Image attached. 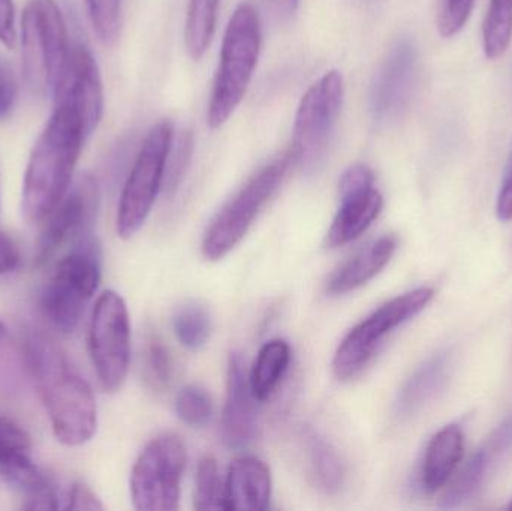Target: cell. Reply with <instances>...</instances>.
<instances>
[{"label":"cell","mask_w":512,"mask_h":511,"mask_svg":"<svg viewBox=\"0 0 512 511\" xmlns=\"http://www.w3.org/2000/svg\"><path fill=\"white\" fill-rule=\"evenodd\" d=\"M62 11L54 0H30L21 18V60L33 95L53 93L69 53Z\"/></svg>","instance_id":"5"},{"label":"cell","mask_w":512,"mask_h":511,"mask_svg":"<svg viewBox=\"0 0 512 511\" xmlns=\"http://www.w3.org/2000/svg\"><path fill=\"white\" fill-rule=\"evenodd\" d=\"M277 14L282 18H291L297 12L300 0H273Z\"/></svg>","instance_id":"39"},{"label":"cell","mask_w":512,"mask_h":511,"mask_svg":"<svg viewBox=\"0 0 512 511\" xmlns=\"http://www.w3.org/2000/svg\"><path fill=\"white\" fill-rule=\"evenodd\" d=\"M62 509L93 511L104 510L105 507L86 483L77 482L63 494Z\"/></svg>","instance_id":"34"},{"label":"cell","mask_w":512,"mask_h":511,"mask_svg":"<svg viewBox=\"0 0 512 511\" xmlns=\"http://www.w3.org/2000/svg\"><path fill=\"white\" fill-rule=\"evenodd\" d=\"M173 327L183 347L189 350H200L209 341L212 320L204 306L189 302L177 309L173 317Z\"/></svg>","instance_id":"27"},{"label":"cell","mask_w":512,"mask_h":511,"mask_svg":"<svg viewBox=\"0 0 512 511\" xmlns=\"http://www.w3.org/2000/svg\"><path fill=\"white\" fill-rule=\"evenodd\" d=\"M221 0H191L186 12L185 44L189 56L203 59L215 35Z\"/></svg>","instance_id":"25"},{"label":"cell","mask_w":512,"mask_h":511,"mask_svg":"<svg viewBox=\"0 0 512 511\" xmlns=\"http://www.w3.org/2000/svg\"><path fill=\"white\" fill-rule=\"evenodd\" d=\"M53 96L54 107L74 110L83 119L89 135L98 128L104 110V92L98 63L86 45L75 44L69 48Z\"/></svg>","instance_id":"16"},{"label":"cell","mask_w":512,"mask_h":511,"mask_svg":"<svg viewBox=\"0 0 512 511\" xmlns=\"http://www.w3.org/2000/svg\"><path fill=\"white\" fill-rule=\"evenodd\" d=\"M291 363V347L283 339H273L259 350L251 374L252 393L258 402H265L273 396L285 377Z\"/></svg>","instance_id":"24"},{"label":"cell","mask_w":512,"mask_h":511,"mask_svg":"<svg viewBox=\"0 0 512 511\" xmlns=\"http://www.w3.org/2000/svg\"><path fill=\"white\" fill-rule=\"evenodd\" d=\"M418 66L414 42L409 38L394 42L373 81L370 108L376 122H397L406 113L417 90Z\"/></svg>","instance_id":"15"},{"label":"cell","mask_w":512,"mask_h":511,"mask_svg":"<svg viewBox=\"0 0 512 511\" xmlns=\"http://www.w3.org/2000/svg\"><path fill=\"white\" fill-rule=\"evenodd\" d=\"M0 476L24 495V510L62 509V494L32 458L29 434L11 417L0 414Z\"/></svg>","instance_id":"13"},{"label":"cell","mask_w":512,"mask_h":511,"mask_svg":"<svg viewBox=\"0 0 512 511\" xmlns=\"http://www.w3.org/2000/svg\"><path fill=\"white\" fill-rule=\"evenodd\" d=\"M512 447V416L507 417L471 456L441 500L442 509H459L478 494Z\"/></svg>","instance_id":"18"},{"label":"cell","mask_w":512,"mask_h":511,"mask_svg":"<svg viewBox=\"0 0 512 511\" xmlns=\"http://www.w3.org/2000/svg\"><path fill=\"white\" fill-rule=\"evenodd\" d=\"M309 473L316 488L327 494H334L342 489L345 483L346 468L342 456L334 449L327 438L315 431H307L304 435Z\"/></svg>","instance_id":"23"},{"label":"cell","mask_w":512,"mask_h":511,"mask_svg":"<svg viewBox=\"0 0 512 511\" xmlns=\"http://www.w3.org/2000/svg\"><path fill=\"white\" fill-rule=\"evenodd\" d=\"M99 41L113 45L122 30V0H84Z\"/></svg>","instance_id":"30"},{"label":"cell","mask_w":512,"mask_h":511,"mask_svg":"<svg viewBox=\"0 0 512 511\" xmlns=\"http://www.w3.org/2000/svg\"><path fill=\"white\" fill-rule=\"evenodd\" d=\"M339 194V210L325 236V245L331 249L348 245L366 233L384 207V198L375 188V176L367 165H352L343 173Z\"/></svg>","instance_id":"14"},{"label":"cell","mask_w":512,"mask_h":511,"mask_svg":"<svg viewBox=\"0 0 512 511\" xmlns=\"http://www.w3.org/2000/svg\"><path fill=\"white\" fill-rule=\"evenodd\" d=\"M508 509L512 510V500H511L510 506H508Z\"/></svg>","instance_id":"41"},{"label":"cell","mask_w":512,"mask_h":511,"mask_svg":"<svg viewBox=\"0 0 512 511\" xmlns=\"http://www.w3.org/2000/svg\"><path fill=\"white\" fill-rule=\"evenodd\" d=\"M179 419L191 428H203L212 419V398L198 386H188L179 393L176 401Z\"/></svg>","instance_id":"31"},{"label":"cell","mask_w":512,"mask_h":511,"mask_svg":"<svg viewBox=\"0 0 512 511\" xmlns=\"http://www.w3.org/2000/svg\"><path fill=\"white\" fill-rule=\"evenodd\" d=\"M20 264V251L11 237L0 233V276L14 272Z\"/></svg>","instance_id":"37"},{"label":"cell","mask_w":512,"mask_h":511,"mask_svg":"<svg viewBox=\"0 0 512 511\" xmlns=\"http://www.w3.org/2000/svg\"><path fill=\"white\" fill-rule=\"evenodd\" d=\"M26 359L56 440L68 447L89 443L98 429V407L90 384L45 336L27 339Z\"/></svg>","instance_id":"1"},{"label":"cell","mask_w":512,"mask_h":511,"mask_svg":"<svg viewBox=\"0 0 512 511\" xmlns=\"http://www.w3.org/2000/svg\"><path fill=\"white\" fill-rule=\"evenodd\" d=\"M512 39V0H490L483 24V48L489 59H498Z\"/></svg>","instance_id":"26"},{"label":"cell","mask_w":512,"mask_h":511,"mask_svg":"<svg viewBox=\"0 0 512 511\" xmlns=\"http://www.w3.org/2000/svg\"><path fill=\"white\" fill-rule=\"evenodd\" d=\"M89 353L102 389H122L131 365V320L119 293L104 291L96 300L89 326Z\"/></svg>","instance_id":"10"},{"label":"cell","mask_w":512,"mask_h":511,"mask_svg":"<svg viewBox=\"0 0 512 511\" xmlns=\"http://www.w3.org/2000/svg\"><path fill=\"white\" fill-rule=\"evenodd\" d=\"M194 507L197 510H225V486L218 462L212 456H204L198 462Z\"/></svg>","instance_id":"28"},{"label":"cell","mask_w":512,"mask_h":511,"mask_svg":"<svg viewBox=\"0 0 512 511\" xmlns=\"http://www.w3.org/2000/svg\"><path fill=\"white\" fill-rule=\"evenodd\" d=\"M396 249L397 239L393 234L373 240L331 275L327 282L328 293L339 296L363 287L385 269Z\"/></svg>","instance_id":"21"},{"label":"cell","mask_w":512,"mask_h":511,"mask_svg":"<svg viewBox=\"0 0 512 511\" xmlns=\"http://www.w3.org/2000/svg\"><path fill=\"white\" fill-rule=\"evenodd\" d=\"M255 396L242 354L231 353L228 360L227 399L222 413L221 435L225 446L240 450L254 441L256 434Z\"/></svg>","instance_id":"17"},{"label":"cell","mask_w":512,"mask_h":511,"mask_svg":"<svg viewBox=\"0 0 512 511\" xmlns=\"http://www.w3.org/2000/svg\"><path fill=\"white\" fill-rule=\"evenodd\" d=\"M15 12L12 0H0V42L12 48L17 41L15 32Z\"/></svg>","instance_id":"36"},{"label":"cell","mask_w":512,"mask_h":511,"mask_svg":"<svg viewBox=\"0 0 512 511\" xmlns=\"http://www.w3.org/2000/svg\"><path fill=\"white\" fill-rule=\"evenodd\" d=\"M186 447L177 435L162 434L147 444L132 468L129 489L140 511L179 510Z\"/></svg>","instance_id":"9"},{"label":"cell","mask_w":512,"mask_h":511,"mask_svg":"<svg viewBox=\"0 0 512 511\" xmlns=\"http://www.w3.org/2000/svg\"><path fill=\"white\" fill-rule=\"evenodd\" d=\"M101 258V248L92 234L57 261L39 299L42 315L54 329L62 333L77 329L101 282Z\"/></svg>","instance_id":"4"},{"label":"cell","mask_w":512,"mask_h":511,"mask_svg":"<svg viewBox=\"0 0 512 511\" xmlns=\"http://www.w3.org/2000/svg\"><path fill=\"white\" fill-rule=\"evenodd\" d=\"M475 0H441L439 8V32L445 38L457 35L468 23Z\"/></svg>","instance_id":"32"},{"label":"cell","mask_w":512,"mask_h":511,"mask_svg":"<svg viewBox=\"0 0 512 511\" xmlns=\"http://www.w3.org/2000/svg\"><path fill=\"white\" fill-rule=\"evenodd\" d=\"M496 213L501 221H510L512 219V153L510 162L505 171L504 180H502L501 191L496 203Z\"/></svg>","instance_id":"38"},{"label":"cell","mask_w":512,"mask_h":511,"mask_svg":"<svg viewBox=\"0 0 512 511\" xmlns=\"http://www.w3.org/2000/svg\"><path fill=\"white\" fill-rule=\"evenodd\" d=\"M270 468L254 456H242L231 464L225 483V510L264 511L270 506Z\"/></svg>","instance_id":"19"},{"label":"cell","mask_w":512,"mask_h":511,"mask_svg":"<svg viewBox=\"0 0 512 511\" xmlns=\"http://www.w3.org/2000/svg\"><path fill=\"white\" fill-rule=\"evenodd\" d=\"M294 165V158L286 150L279 158L264 165L237 192L236 197L218 213L204 234L203 254L207 260H222L245 239L255 219L276 194Z\"/></svg>","instance_id":"6"},{"label":"cell","mask_w":512,"mask_h":511,"mask_svg":"<svg viewBox=\"0 0 512 511\" xmlns=\"http://www.w3.org/2000/svg\"><path fill=\"white\" fill-rule=\"evenodd\" d=\"M143 368L147 383L156 392H164L170 386L173 374L170 351L155 330H150L144 341Z\"/></svg>","instance_id":"29"},{"label":"cell","mask_w":512,"mask_h":511,"mask_svg":"<svg viewBox=\"0 0 512 511\" xmlns=\"http://www.w3.org/2000/svg\"><path fill=\"white\" fill-rule=\"evenodd\" d=\"M6 336V327L5 324L2 323V320H0V341H2L3 338Z\"/></svg>","instance_id":"40"},{"label":"cell","mask_w":512,"mask_h":511,"mask_svg":"<svg viewBox=\"0 0 512 511\" xmlns=\"http://www.w3.org/2000/svg\"><path fill=\"white\" fill-rule=\"evenodd\" d=\"M435 290L415 288L379 306L340 342L333 359V371L340 381H352L372 363L385 339L426 309Z\"/></svg>","instance_id":"7"},{"label":"cell","mask_w":512,"mask_h":511,"mask_svg":"<svg viewBox=\"0 0 512 511\" xmlns=\"http://www.w3.org/2000/svg\"><path fill=\"white\" fill-rule=\"evenodd\" d=\"M17 99V81L8 66L0 63V120L5 119Z\"/></svg>","instance_id":"35"},{"label":"cell","mask_w":512,"mask_h":511,"mask_svg":"<svg viewBox=\"0 0 512 511\" xmlns=\"http://www.w3.org/2000/svg\"><path fill=\"white\" fill-rule=\"evenodd\" d=\"M101 206V188L93 174L81 173L72 180L68 192L56 209L45 219L36 240V267H44L56 258L63 248L92 236Z\"/></svg>","instance_id":"11"},{"label":"cell","mask_w":512,"mask_h":511,"mask_svg":"<svg viewBox=\"0 0 512 511\" xmlns=\"http://www.w3.org/2000/svg\"><path fill=\"white\" fill-rule=\"evenodd\" d=\"M261 51V21L252 3L237 6L225 30L221 59L207 108V123L218 129L233 116L248 92Z\"/></svg>","instance_id":"3"},{"label":"cell","mask_w":512,"mask_h":511,"mask_svg":"<svg viewBox=\"0 0 512 511\" xmlns=\"http://www.w3.org/2000/svg\"><path fill=\"white\" fill-rule=\"evenodd\" d=\"M463 450L465 434L457 423H451L433 435L421 465V486L427 494H435L447 485L463 459Z\"/></svg>","instance_id":"22"},{"label":"cell","mask_w":512,"mask_h":511,"mask_svg":"<svg viewBox=\"0 0 512 511\" xmlns=\"http://www.w3.org/2000/svg\"><path fill=\"white\" fill-rule=\"evenodd\" d=\"M345 83L340 72L322 75L307 89L298 105L289 153L295 165L309 164L321 155L342 110Z\"/></svg>","instance_id":"12"},{"label":"cell","mask_w":512,"mask_h":511,"mask_svg":"<svg viewBox=\"0 0 512 511\" xmlns=\"http://www.w3.org/2000/svg\"><path fill=\"white\" fill-rule=\"evenodd\" d=\"M453 351L441 350L415 369L403 384L396 401L397 416H414L429 405L450 381Z\"/></svg>","instance_id":"20"},{"label":"cell","mask_w":512,"mask_h":511,"mask_svg":"<svg viewBox=\"0 0 512 511\" xmlns=\"http://www.w3.org/2000/svg\"><path fill=\"white\" fill-rule=\"evenodd\" d=\"M89 137L83 119L74 110L54 107L33 146L24 174L21 212L27 222H44L65 197Z\"/></svg>","instance_id":"2"},{"label":"cell","mask_w":512,"mask_h":511,"mask_svg":"<svg viewBox=\"0 0 512 511\" xmlns=\"http://www.w3.org/2000/svg\"><path fill=\"white\" fill-rule=\"evenodd\" d=\"M173 135V123L170 120H159L138 150L117 207V234L122 239H131L138 233L152 212L153 204L165 182Z\"/></svg>","instance_id":"8"},{"label":"cell","mask_w":512,"mask_h":511,"mask_svg":"<svg viewBox=\"0 0 512 511\" xmlns=\"http://www.w3.org/2000/svg\"><path fill=\"white\" fill-rule=\"evenodd\" d=\"M192 147H194V140H192L191 134H183L179 143H177L176 149L171 147L167 171H165V188L168 192H173L182 180L183 173H185L189 159H191Z\"/></svg>","instance_id":"33"}]
</instances>
